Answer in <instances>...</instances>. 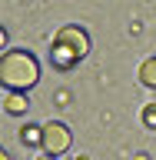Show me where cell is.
<instances>
[{
    "label": "cell",
    "instance_id": "obj_1",
    "mask_svg": "<svg viewBox=\"0 0 156 160\" xmlns=\"http://www.w3.org/2000/svg\"><path fill=\"white\" fill-rule=\"evenodd\" d=\"M37 80H40V60L33 57L30 50L17 47V50L0 53V83H3V90L27 93Z\"/></svg>",
    "mask_w": 156,
    "mask_h": 160
},
{
    "label": "cell",
    "instance_id": "obj_2",
    "mask_svg": "<svg viewBox=\"0 0 156 160\" xmlns=\"http://www.w3.org/2000/svg\"><path fill=\"white\" fill-rule=\"evenodd\" d=\"M70 143H73V133H70L67 123H60V120L43 123V153H47V157H60V153H67Z\"/></svg>",
    "mask_w": 156,
    "mask_h": 160
},
{
    "label": "cell",
    "instance_id": "obj_3",
    "mask_svg": "<svg viewBox=\"0 0 156 160\" xmlns=\"http://www.w3.org/2000/svg\"><path fill=\"white\" fill-rule=\"evenodd\" d=\"M53 40H57V43H67V47L73 50V53H77L80 60H83V57L90 53V33H87L83 27H80V23H67V27H60Z\"/></svg>",
    "mask_w": 156,
    "mask_h": 160
},
{
    "label": "cell",
    "instance_id": "obj_4",
    "mask_svg": "<svg viewBox=\"0 0 156 160\" xmlns=\"http://www.w3.org/2000/svg\"><path fill=\"white\" fill-rule=\"evenodd\" d=\"M50 63H53L60 73H67V70H73L80 63V57L67 47V43H57V40H53V43H50Z\"/></svg>",
    "mask_w": 156,
    "mask_h": 160
},
{
    "label": "cell",
    "instance_id": "obj_5",
    "mask_svg": "<svg viewBox=\"0 0 156 160\" xmlns=\"http://www.w3.org/2000/svg\"><path fill=\"white\" fill-rule=\"evenodd\" d=\"M3 110H7L10 117H23V113L30 110L27 93H20V90H7V93H3Z\"/></svg>",
    "mask_w": 156,
    "mask_h": 160
},
{
    "label": "cell",
    "instance_id": "obj_6",
    "mask_svg": "<svg viewBox=\"0 0 156 160\" xmlns=\"http://www.w3.org/2000/svg\"><path fill=\"white\" fill-rule=\"evenodd\" d=\"M20 140L27 147H33V150H43V127L40 123H27V127L20 130Z\"/></svg>",
    "mask_w": 156,
    "mask_h": 160
},
{
    "label": "cell",
    "instance_id": "obj_7",
    "mask_svg": "<svg viewBox=\"0 0 156 160\" xmlns=\"http://www.w3.org/2000/svg\"><path fill=\"white\" fill-rule=\"evenodd\" d=\"M139 83L149 87V90H156V57H149V60L139 63Z\"/></svg>",
    "mask_w": 156,
    "mask_h": 160
},
{
    "label": "cell",
    "instance_id": "obj_8",
    "mask_svg": "<svg viewBox=\"0 0 156 160\" xmlns=\"http://www.w3.org/2000/svg\"><path fill=\"white\" fill-rule=\"evenodd\" d=\"M139 120H143V127H146V130H156V103H146L143 113H139Z\"/></svg>",
    "mask_w": 156,
    "mask_h": 160
},
{
    "label": "cell",
    "instance_id": "obj_9",
    "mask_svg": "<svg viewBox=\"0 0 156 160\" xmlns=\"http://www.w3.org/2000/svg\"><path fill=\"white\" fill-rule=\"evenodd\" d=\"M0 160H13V157H10V153H7V150H0Z\"/></svg>",
    "mask_w": 156,
    "mask_h": 160
},
{
    "label": "cell",
    "instance_id": "obj_10",
    "mask_svg": "<svg viewBox=\"0 0 156 160\" xmlns=\"http://www.w3.org/2000/svg\"><path fill=\"white\" fill-rule=\"evenodd\" d=\"M133 160H149V153H136V157H133Z\"/></svg>",
    "mask_w": 156,
    "mask_h": 160
},
{
    "label": "cell",
    "instance_id": "obj_11",
    "mask_svg": "<svg viewBox=\"0 0 156 160\" xmlns=\"http://www.w3.org/2000/svg\"><path fill=\"white\" fill-rule=\"evenodd\" d=\"M77 160H93V157H90V153H77Z\"/></svg>",
    "mask_w": 156,
    "mask_h": 160
},
{
    "label": "cell",
    "instance_id": "obj_12",
    "mask_svg": "<svg viewBox=\"0 0 156 160\" xmlns=\"http://www.w3.org/2000/svg\"><path fill=\"white\" fill-rule=\"evenodd\" d=\"M37 160H53V157H47V153H40V157H37Z\"/></svg>",
    "mask_w": 156,
    "mask_h": 160
}]
</instances>
